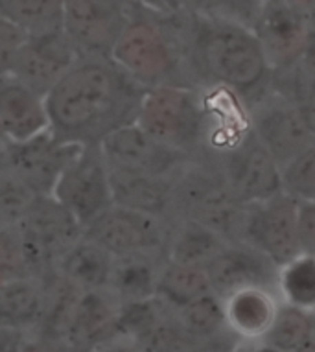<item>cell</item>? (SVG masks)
Listing matches in <instances>:
<instances>
[{
  "label": "cell",
  "mask_w": 315,
  "mask_h": 352,
  "mask_svg": "<svg viewBox=\"0 0 315 352\" xmlns=\"http://www.w3.org/2000/svg\"><path fill=\"white\" fill-rule=\"evenodd\" d=\"M184 2H190V0H184Z\"/></svg>",
  "instance_id": "obj_47"
},
{
  "label": "cell",
  "mask_w": 315,
  "mask_h": 352,
  "mask_svg": "<svg viewBox=\"0 0 315 352\" xmlns=\"http://www.w3.org/2000/svg\"><path fill=\"white\" fill-rule=\"evenodd\" d=\"M284 2H287L290 6L297 8V10H301V12H308L309 4H312V0H284ZM308 15V13H306Z\"/></svg>",
  "instance_id": "obj_40"
},
{
  "label": "cell",
  "mask_w": 315,
  "mask_h": 352,
  "mask_svg": "<svg viewBox=\"0 0 315 352\" xmlns=\"http://www.w3.org/2000/svg\"><path fill=\"white\" fill-rule=\"evenodd\" d=\"M2 226H4V223H2V219H0V227H2Z\"/></svg>",
  "instance_id": "obj_44"
},
{
  "label": "cell",
  "mask_w": 315,
  "mask_h": 352,
  "mask_svg": "<svg viewBox=\"0 0 315 352\" xmlns=\"http://www.w3.org/2000/svg\"><path fill=\"white\" fill-rule=\"evenodd\" d=\"M0 277L4 280L32 277L23 236L17 226L0 227Z\"/></svg>",
  "instance_id": "obj_34"
},
{
  "label": "cell",
  "mask_w": 315,
  "mask_h": 352,
  "mask_svg": "<svg viewBox=\"0 0 315 352\" xmlns=\"http://www.w3.org/2000/svg\"><path fill=\"white\" fill-rule=\"evenodd\" d=\"M10 142H12V140L8 139L6 131H4V127L0 124V159H4V153H6Z\"/></svg>",
  "instance_id": "obj_39"
},
{
  "label": "cell",
  "mask_w": 315,
  "mask_h": 352,
  "mask_svg": "<svg viewBox=\"0 0 315 352\" xmlns=\"http://www.w3.org/2000/svg\"><path fill=\"white\" fill-rule=\"evenodd\" d=\"M284 192L297 201H315V140L281 166Z\"/></svg>",
  "instance_id": "obj_33"
},
{
  "label": "cell",
  "mask_w": 315,
  "mask_h": 352,
  "mask_svg": "<svg viewBox=\"0 0 315 352\" xmlns=\"http://www.w3.org/2000/svg\"><path fill=\"white\" fill-rule=\"evenodd\" d=\"M0 124L12 142L50 129L45 96L12 72L0 76Z\"/></svg>",
  "instance_id": "obj_19"
},
{
  "label": "cell",
  "mask_w": 315,
  "mask_h": 352,
  "mask_svg": "<svg viewBox=\"0 0 315 352\" xmlns=\"http://www.w3.org/2000/svg\"><path fill=\"white\" fill-rule=\"evenodd\" d=\"M39 196L15 170L4 162L0 164V219L4 226H17Z\"/></svg>",
  "instance_id": "obj_31"
},
{
  "label": "cell",
  "mask_w": 315,
  "mask_h": 352,
  "mask_svg": "<svg viewBox=\"0 0 315 352\" xmlns=\"http://www.w3.org/2000/svg\"><path fill=\"white\" fill-rule=\"evenodd\" d=\"M113 203L144 212L164 214L173 207V177L109 168Z\"/></svg>",
  "instance_id": "obj_21"
},
{
  "label": "cell",
  "mask_w": 315,
  "mask_h": 352,
  "mask_svg": "<svg viewBox=\"0 0 315 352\" xmlns=\"http://www.w3.org/2000/svg\"><path fill=\"white\" fill-rule=\"evenodd\" d=\"M80 58V52L63 28L48 34L28 35L19 50L12 74L45 96Z\"/></svg>",
  "instance_id": "obj_14"
},
{
  "label": "cell",
  "mask_w": 315,
  "mask_h": 352,
  "mask_svg": "<svg viewBox=\"0 0 315 352\" xmlns=\"http://www.w3.org/2000/svg\"><path fill=\"white\" fill-rule=\"evenodd\" d=\"M309 24L306 13L284 0L268 2L254 32L270 65H287L301 58Z\"/></svg>",
  "instance_id": "obj_18"
},
{
  "label": "cell",
  "mask_w": 315,
  "mask_h": 352,
  "mask_svg": "<svg viewBox=\"0 0 315 352\" xmlns=\"http://www.w3.org/2000/svg\"><path fill=\"white\" fill-rule=\"evenodd\" d=\"M28 39V34L10 23L8 19L0 17V76L10 74L19 56V50Z\"/></svg>",
  "instance_id": "obj_35"
},
{
  "label": "cell",
  "mask_w": 315,
  "mask_h": 352,
  "mask_svg": "<svg viewBox=\"0 0 315 352\" xmlns=\"http://www.w3.org/2000/svg\"><path fill=\"white\" fill-rule=\"evenodd\" d=\"M105 161L109 168L131 170V172L155 173L175 177V170L183 168L184 151L173 150L162 144L144 129L137 120L127 122L113 129L100 140Z\"/></svg>",
  "instance_id": "obj_11"
},
{
  "label": "cell",
  "mask_w": 315,
  "mask_h": 352,
  "mask_svg": "<svg viewBox=\"0 0 315 352\" xmlns=\"http://www.w3.org/2000/svg\"><path fill=\"white\" fill-rule=\"evenodd\" d=\"M65 0H0V17L24 30L41 35L63 28Z\"/></svg>",
  "instance_id": "obj_28"
},
{
  "label": "cell",
  "mask_w": 315,
  "mask_h": 352,
  "mask_svg": "<svg viewBox=\"0 0 315 352\" xmlns=\"http://www.w3.org/2000/svg\"><path fill=\"white\" fill-rule=\"evenodd\" d=\"M83 144L59 140L50 129L21 142H10L4 153V164L28 181L37 194L54 192L59 175Z\"/></svg>",
  "instance_id": "obj_13"
},
{
  "label": "cell",
  "mask_w": 315,
  "mask_h": 352,
  "mask_svg": "<svg viewBox=\"0 0 315 352\" xmlns=\"http://www.w3.org/2000/svg\"><path fill=\"white\" fill-rule=\"evenodd\" d=\"M227 243L229 242L213 229L201 226L194 219L183 218L177 232L168 243L166 256L173 262L206 266Z\"/></svg>",
  "instance_id": "obj_25"
},
{
  "label": "cell",
  "mask_w": 315,
  "mask_h": 352,
  "mask_svg": "<svg viewBox=\"0 0 315 352\" xmlns=\"http://www.w3.org/2000/svg\"><path fill=\"white\" fill-rule=\"evenodd\" d=\"M45 280L37 277L12 278L0 286V330L19 334L39 327L45 312Z\"/></svg>",
  "instance_id": "obj_22"
},
{
  "label": "cell",
  "mask_w": 315,
  "mask_h": 352,
  "mask_svg": "<svg viewBox=\"0 0 315 352\" xmlns=\"http://www.w3.org/2000/svg\"><path fill=\"white\" fill-rule=\"evenodd\" d=\"M135 120L159 142L188 153L203 137L205 113L190 89L161 83L144 89Z\"/></svg>",
  "instance_id": "obj_4"
},
{
  "label": "cell",
  "mask_w": 315,
  "mask_h": 352,
  "mask_svg": "<svg viewBox=\"0 0 315 352\" xmlns=\"http://www.w3.org/2000/svg\"><path fill=\"white\" fill-rule=\"evenodd\" d=\"M276 294L286 305L315 312V254L303 251L279 266Z\"/></svg>",
  "instance_id": "obj_27"
},
{
  "label": "cell",
  "mask_w": 315,
  "mask_h": 352,
  "mask_svg": "<svg viewBox=\"0 0 315 352\" xmlns=\"http://www.w3.org/2000/svg\"><path fill=\"white\" fill-rule=\"evenodd\" d=\"M240 242L268 254L276 266L303 253L298 240V201L282 192L268 201L247 205Z\"/></svg>",
  "instance_id": "obj_9"
},
{
  "label": "cell",
  "mask_w": 315,
  "mask_h": 352,
  "mask_svg": "<svg viewBox=\"0 0 315 352\" xmlns=\"http://www.w3.org/2000/svg\"><path fill=\"white\" fill-rule=\"evenodd\" d=\"M177 319L192 341L213 340L219 332L229 330L225 319L224 299L214 292L179 308Z\"/></svg>",
  "instance_id": "obj_30"
},
{
  "label": "cell",
  "mask_w": 315,
  "mask_h": 352,
  "mask_svg": "<svg viewBox=\"0 0 315 352\" xmlns=\"http://www.w3.org/2000/svg\"><path fill=\"white\" fill-rule=\"evenodd\" d=\"M308 19H309V23L315 24V0H312V4H309L308 8Z\"/></svg>",
  "instance_id": "obj_41"
},
{
  "label": "cell",
  "mask_w": 315,
  "mask_h": 352,
  "mask_svg": "<svg viewBox=\"0 0 315 352\" xmlns=\"http://www.w3.org/2000/svg\"><path fill=\"white\" fill-rule=\"evenodd\" d=\"M265 345L275 351H309L315 349L312 312L281 302L275 321L264 336Z\"/></svg>",
  "instance_id": "obj_26"
},
{
  "label": "cell",
  "mask_w": 315,
  "mask_h": 352,
  "mask_svg": "<svg viewBox=\"0 0 315 352\" xmlns=\"http://www.w3.org/2000/svg\"><path fill=\"white\" fill-rule=\"evenodd\" d=\"M301 59H303V63L306 65V69L315 76V24H309Z\"/></svg>",
  "instance_id": "obj_38"
},
{
  "label": "cell",
  "mask_w": 315,
  "mask_h": 352,
  "mask_svg": "<svg viewBox=\"0 0 315 352\" xmlns=\"http://www.w3.org/2000/svg\"><path fill=\"white\" fill-rule=\"evenodd\" d=\"M2 162H4V159H0V164H2Z\"/></svg>",
  "instance_id": "obj_45"
},
{
  "label": "cell",
  "mask_w": 315,
  "mask_h": 352,
  "mask_svg": "<svg viewBox=\"0 0 315 352\" xmlns=\"http://www.w3.org/2000/svg\"><path fill=\"white\" fill-rule=\"evenodd\" d=\"M276 289L247 286L224 299L225 319L232 334L243 340H264L281 306Z\"/></svg>",
  "instance_id": "obj_20"
},
{
  "label": "cell",
  "mask_w": 315,
  "mask_h": 352,
  "mask_svg": "<svg viewBox=\"0 0 315 352\" xmlns=\"http://www.w3.org/2000/svg\"><path fill=\"white\" fill-rule=\"evenodd\" d=\"M301 111H303L304 120L308 124L309 131L315 137V78L308 91H306V96H304L303 104H301Z\"/></svg>",
  "instance_id": "obj_37"
},
{
  "label": "cell",
  "mask_w": 315,
  "mask_h": 352,
  "mask_svg": "<svg viewBox=\"0 0 315 352\" xmlns=\"http://www.w3.org/2000/svg\"><path fill=\"white\" fill-rule=\"evenodd\" d=\"M109 59L144 87L161 85L173 69L172 48L148 19H131L111 48Z\"/></svg>",
  "instance_id": "obj_10"
},
{
  "label": "cell",
  "mask_w": 315,
  "mask_h": 352,
  "mask_svg": "<svg viewBox=\"0 0 315 352\" xmlns=\"http://www.w3.org/2000/svg\"><path fill=\"white\" fill-rule=\"evenodd\" d=\"M270 0H190L194 6L195 15L243 26V28H257Z\"/></svg>",
  "instance_id": "obj_32"
},
{
  "label": "cell",
  "mask_w": 315,
  "mask_h": 352,
  "mask_svg": "<svg viewBox=\"0 0 315 352\" xmlns=\"http://www.w3.org/2000/svg\"><path fill=\"white\" fill-rule=\"evenodd\" d=\"M142 93L144 85L109 58L81 56L45 94L50 131L65 142L100 144L135 120Z\"/></svg>",
  "instance_id": "obj_1"
},
{
  "label": "cell",
  "mask_w": 315,
  "mask_h": 352,
  "mask_svg": "<svg viewBox=\"0 0 315 352\" xmlns=\"http://www.w3.org/2000/svg\"><path fill=\"white\" fill-rule=\"evenodd\" d=\"M0 334H4V332H2V330H0Z\"/></svg>",
  "instance_id": "obj_46"
},
{
  "label": "cell",
  "mask_w": 315,
  "mask_h": 352,
  "mask_svg": "<svg viewBox=\"0 0 315 352\" xmlns=\"http://www.w3.org/2000/svg\"><path fill=\"white\" fill-rule=\"evenodd\" d=\"M124 300L111 288L81 292L63 332V343L74 349H91L113 340L120 332Z\"/></svg>",
  "instance_id": "obj_16"
},
{
  "label": "cell",
  "mask_w": 315,
  "mask_h": 352,
  "mask_svg": "<svg viewBox=\"0 0 315 352\" xmlns=\"http://www.w3.org/2000/svg\"><path fill=\"white\" fill-rule=\"evenodd\" d=\"M83 234L115 258L153 256L168 242L162 216L116 203L92 219Z\"/></svg>",
  "instance_id": "obj_7"
},
{
  "label": "cell",
  "mask_w": 315,
  "mask_h": 352,
  "mask_svg": "<svg viewBox=\"0 0 315 352\" xmlns=\"http://www.w3.org/2000/svg\"><path fill=\"white\" fill-rule=\"evenodd\" d=\"M173 207L186 219L213 229L227 242H240L247 205L236 197L224 170L190 168L173 177Z\"/></svg>",
  "instance_id": "obj_3"
},
{
  "label": "cell",
  "mask_w": 315,
  "mask_h": 352,
  "mask_svg": "<svg viewBox=\"0 0 315 352\" xmlns=\"http://www.w3.org/2000/svg\"><path fill=\"white\" fill-rule=\"evenodd\" d=\"M199 19L203 34L197 47L206 72L240 93L254 89L271 67L257 32L238 24Z\"/></svg>",
  "instance_id": "obj_2"
},
{
  "label": "cell",
  "mask_w": 315,
  "mask_h": 352,
  "mask_svg": "<svg viewBox=\"0 0 315 352\" xmlns=\"http://www.w3.org/2000/svg\"><path fill=\"white\" fill-rule=\"evenodd\" d=\"M52 196L80 221L83 231L92 219L113 205L109 164L100 144L81 146L59 175Z\"/></svg>",
  "instance_id": "obj_6"
},
{
  "label": "cell",
  "mask_w": 315,
  "mask_h": 352,
  "mask_svg": "<svg viewBox=\"0 0 315 352\" xmlns=\"http://www.w3.org/2000/svg\"><path fill=\"white\" fill-rule=\"evenodd\" d=\"M221 170L243 205L268 201L284 192L281 164L252 131L229 151Z\"/></svg>",
  "instance_id": "obj_12"
},
{
  "label": "cell",
  "mask_w": 315,
  "mask_h": 352,
  "mask_svg": "<svg viewBox=\"0 0 315 352\" xmlns=\"http://www.w3.org/2000/svg\"><path fill=\"white\" fill-rule=\"evenodd\" d=\"M131 19L129 0H65L63 4V32L80 56L109 58Z\"/></svg>",
  "instance_id": "obj_8"
},
{
  "label": "cell",
  "mask_w": 315,
  "mask_h": 352,
  "mask_svg": "<svg viewBox=\"0 0 315 352\" xmlns=\"http://www.w3.org/2000/svg\"><path fill=\"white\" fill-rule=\"evenodd\" d=\"M28 256L32 277L45 280L67 251L83 236L80 221L52 196H39L17 223Z\"/></svg>",
  "instance_id": "obj_5"
},
{
  "label": "cell",
  "mask_w": 315,
  "mask_h": 352,
  "mask_svg": "<svg viewBox=\"0 0 315 352\" xmlns=\"http://www.w3.org/2000/svg\"><path fill=\"white\" fill-rule=\"evenodd\" d=\"M312 321H314V340H315V312H312Z\"/></svg>",
  "instance_id": "obj_42"
},
{
  "label": "cell",
  "mask_w": 315,
  "mask_h": 352,
  "mask_svg": "<svg viewBox=\"0 0 315 352\" xmlns=\"http://www.w3.org/2000/svg\"><path fill=\"white\" fill-rule=\"evenodd\" d=\"M210 292H213V286H210V278L205 266L168 260L159 270L155 297L175 310Z\"/></svg>",
  "instance_id": "obj_24"
},
{
  "label": "cell",
  "mask_w": 315,
  "mask_h": 352,
  "mask_svg": "<svg viewBox=\"0 0 315 352\" xmlns=\"http://www.w3.org/2000/svg\"><path fill=\"white\" fill-rule=\"evenodd\" d=\"M116 258L85 234L61 256L56 275L80 292L109 288Z\"/></svg>",
  "instance_id": "obj_23"
},
{
  "label": "cell",
  "mask_w": 315,
  "mask_h": 352,
  "mask_svg": "<svg viewBox=\"0 0 315 352\" xmlns=\"http://www.w3.org/2000/svg\"><path fill=\"white\" fill-rule=\"evenodd\" d=\"M4 283H6V280H4V278L0 277V286H2V284H4Z\"/></svg>",
  "instance_id": "obj_43"
},
{
  "label": "cell",
  "mask_w": 315,
  "mask_h": 352,
  "mask_svg": "<svg viewBox=\"0 0 315 352\" xmlns=\"http://www.w3.org/2000/svg\"><path fill=\"white\" fill-rule=\"evenodd\" d=\"M252 133L281 166L315 140L301 105L286 100H271L262 105L252 116Z\"/></svg>",
  "instance_id": "obj_17"
},
{
  "label": "cell",
  "mask_w": 315,
  "mask_h": 352,
  "mask_svg": "<svg viewBox=\"0 0 315 352\" xmlns=\"http://www.w3.org/2000/svg\"><path fill=\"white\" fill-rule=\"evenodd\" d=\"M151 256L116 258L109 288L124 302L149 299L155 295L159 270H153Z\"/></svg>",
  "instance_id": "obj_29"
},
{
  "label": "cell",
  "mask_w": 315,
  "mask_h": 352,
  "mask_svg": "<svg viewBox=\"0 0 315 352\" xmlns=\"http://www.w3.org/2000/svg\"><path fill=\"white\" fill-rule=\"evenodd\" d=\"M205 267L213 292L221 299L247 286L276 289L279 266L247 242H229Z\"/></svg>",
  "instance_id": "obj_15"
},
{
  "label": "cell",
  "mask_w": 315,
  "mask_h": 352,
  "mask_svg": "<svg viewBox=\"0 0 315 352\" xmlns=\"http://www.w3.org/2000/svg\"><path fill=\"white\" fill-rule=\"evenodd\" d=\"M298 240L304 253L315 254V201H298Z\"/></svg>",
  "instance_id": "obj_36"
}]
</instances>
